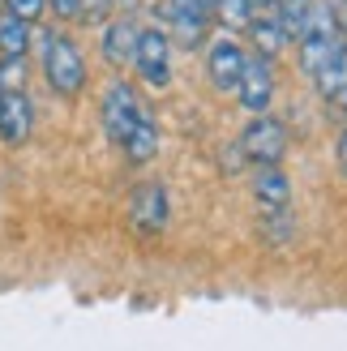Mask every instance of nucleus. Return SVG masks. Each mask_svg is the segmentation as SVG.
<instances>
[{"label":"nucleus","mask_w":347,"mask_h":351,"mask_svg":"<svg viewBox=\"0 0 347 351\" xmlns=\"http://www.w3.org/2000/svg\"><path fill=\"white\" fill-rule=\"evenodd\" d=\"M347 34L339 30V17H335V5L331 0H313V13H309V22L296 39V51H300V69L309 82H318L326 69L335 64V56L343 51Z\"/></svg>","instance_id":"nucleus-1"},{"label":"nucleus","mask_w":347,"mask_h":351,"mask_svg":"<svg viewBox=\"0 0 347 351\" xmlns=\"http://www.w3.org/2000/svg\"><path fill=\"white\" fill-rule=\"evenodd\" d=\"M39 51H43V77L51 86V95L60 99H77L86 90V60L82 47L60 30H43L39 34Z\"/></svg>","instance_id":"nucleus-2"},{"label":"nucleus","mask_w":347,"mask_h":351,"mask_svg":"<svg viewBox=\"0 0 347 351\" xmlns=\"http://www.w3.org/2000/svg\"><path fill=\"white\" fill-rule=\"evenodd\" d=\"M99 116H103V133H108V142L116 150L125 146L142 125H150V120H154L150 103H142V95L133 90V82H112L108 90H103Z\"/></svg>","instance_id":"nucleus-3"},{"label":"nucleus","mask_w":347,"mask_h":351,"mask_svg":"<svg viewBox=\"0 0 347 351\" xmlns=\"http://www.w3.org/2000/svg\"><path fill=\"white\" fill-rule=\"evenodd\" d=\"M159 30L167 34L171 47L193 51L211 34V5L206 0H159Z\"/></svg>","instance_id":"nucleus-4"},{"label":"nucleus","mask_w":347,"mask_h":351,"mask_svg":"<svg viewBox=\"0 0 347 351\" xmlns=\"http://www.w3.org/2000/svg\"><path fill=\"white\" fill-rule=\"evenodd\" d=\"M236 146L245 154V163H253V167H279L283 154H287V125L262 112V116H253L245 125Z\"/></svg>","instance_id":"nucleus-5"},{"label":"nucleus","mask_w":347,"mask_h":351,"mask_svg":"<svg viewBox=\"0 0 347 351\" xmlns=\"http://www.w3.org/2000/svg\"><path fill=\"white\" fill-rule=\"evenodd\" d=\"M171 47L167 34L159 26H146L142 34H137V47H133V69L137 77H142L150 90H167L171 86Z\"/></svg>","instance_id":"nucleus-6"},{"label":"nucleus","mask_w":347,"mask_h":351,"mask_svg":"<svg viewBox=\"0 0 347 351\" xmlns=\"http://www.w3.org/2000/svg\"><path fill=\"white\" fill-rule=\"evenodd\" d=\"M245 60H249V51L240 47L228 30H223L219 39L206 43V73H211L215 90H236L240 73H245Z\"/></svg>","instance_id":"nucleus-7"},{"label":"nucleus","mask_w":347,"mask_h":351,"mask_svg":"<svg viewBox=\"0 0 347 351\" xmlns=\"http://www.w3.org/2000/svg\"><path fill=\"white\" fill-rule=\"evenodd\" d=\"M167 215H171V202H167V189L159 180H142L133 193H129V223L137 232H163L167 227Z\"/></svg>","instance_id":"nucleus-8"},{"label":"nucleus","mask_w":347,"mask_h":351,"mask_svg":"<svg viewBox=\"0 0 347 351\" xmlns=\"http://www.w3.org/2000/svg\"><path fill=\"white\" fill-rule=\"evenodd\" d=\"M236 95H240V103H245V112L262 116V112L270 108V99H274V60L249 56V60H245V73H240Z\"/></svg>","instance_id":"nucleus-9"},{"label":"nucleus","mask_w":347,"mask_h":351,"mask_svg":"<svg viewBox=\"0 0 347 351\" xmlns=\"http://www.w3.org/2000/svg\"><path fill=\"white\" fill-rule=\"evenodd\" d=\"M137 34H142V26H137L129 13L108 17V22H103V39H99V47H103V60H108L112 69H125V64H133Z\"/></svg>","instance_id":"nucleus-10"},{"label":"nucleus","mask_w":347,"mask_h":351,"mask_svg":"<svg viewBox=\"0 0 347 351\" xmlns=\"http://www.w3.org/2000/svg\"><path fill=\"white\" fill-rule=\"evenodd\" d=\"M30 129H34V108H30L26 90H9V95L0 90V137L9 146H22Z\"/></svg>","instance_id":"nucleus-11"},{"label":"nucleus","mask_w":347,"mask_h":351,"mask_svg":"<svg viewBox=\"0 0 347 351\" xmlns=\"http://www.w3.org/2000/svg\"><path fill=\"white\" fill-rule=\"evenodd\" d=\"M253 197L262 210H287L291 206V180L279 167H257L253 171Z\"/></svg>","instance_id":"nucleus-12"},{"label":"nucleus","mask_w":347,"mask_h":351,"mask_svg":"<svg viewBox=\"0 0 347 351\" xmlns=\"http://www.w3.org/2000/svg\"><path fill=\"white\" fill-rule=\"evenodd\" d=\"M26 51H30V22H22L9 9H0V56L26 60Z\"/></svg>","instance_id":"nucleus-13"},{"label":"nucleus","mask_w":347,"mask_h":351,"mask_svg":"<svg viewBox=\"0 0 347 351\" xmlns=\"http://www.w3.org/2000/svg\"><path fill=\"white\" fill-rule=\"evenodd\" d=\"M245 30L253 34V47H257V56H266V60H274V56H279V51L287 47V34L279 30V22H274V13L253 17V22H249Z\"/></svg>","instance_id":"nucleus-14"},{"label":"nucleus","mask_w":347,"mask_h":351,"mask_svg":"<svg viewBox=\"0 0 347 351\" xmlns=\"http://www.w3.org/2000/svg\"><path fill=\"white\" fill-rule=\"evenodd\" d=\"M318 90H322V99L331 103V108L347 112V43H343V51L335 56V64L318 77Z\"/></svg>","instance_id":"nucleus-15"},{"label":"nucleus","mask_w":347,"mask_h":351,"mask_svg":"<svg viewBox=\"0 0 347 351\" xmlns=\"http://www.w3.org/2000/svg\"><path fill=\"white\" fill-rule=\"evenodd\" d=\"M270 13H274V22H279V30L287 34V43H291V39H300L309 13H313V0H274Z\"/></svg>","instance_id":"nucleus-16"},{"label":"nucleus","mask_w":347,"mask_h":351,"mask_svg":"<svg viewBox=\"0 0 347 351\" xmlns=\"http://www.w3.org/2000/svg\"><path fill=\"white\" fill-rule=\"evenodd\" d=\"M211 17H219L223 22V30H245L253 17H257V9L249 5V0H211Z\"/></svg>","instance_id":"nucleus-17"},{"label":"nucleus","mask_w":347,"mask_h":351,"mask_svg":"<svg viewBox=\"0 0 347 351\" xmlns=\"http://www.w3.org/2000/svg\"><path fill=\"white\" fill-rule=\"evenodd\" d=\"M262 227H266V236L274 249H283L287 236H291V215L287 210H262Z\"/></svg>","instance_id":"nucleus-18"},{"label":"nucleus","mask_w":347,"mask_h":351,"mask_svg":"<svg viewBox=\"0 0 347 351\" xmlns=\"http://www.w3.org/2000/svg\"><path fill=\"white\" fill-rule=\"evenodd\" d=\"M0 90H26V60H13V56H0Z\"/></svg>","instance_id":"nucleus-19"},{"label":"nucleus","mask_w":347,"mask_h":351,"mask_svg":"<svg viewBox=\"0 0 347 351\" xmlns=\"http://www.w3.org/2000/svg\"><path fill=\"white\" fill-rule=\"evenodd\" d=\"M112 5H116V0H77V22H91V26H103V22H108V17H112Z\"/></svg>","instance_id":"nucleus-20"},{"label":"nucleus","mask_w":347,"mask_h":351,"mask_svg":"<svg viewBox=\"0 0 347 351\" xmlns=\"http://www.w3.org/2000/svg\"><path fill=\"white\" fill-rule=\"evenodd\" d=\"M0 5H5L9 13H17L22 22H34V17L43 13V5H47V0H0Z\"/></svg>","instance_id":"nucleus-21"},{"label":"nucleus","mask_w":347,"mask_h":351,"mask_svg":"<svg viewBox=\"0 0 347 351\" xmlns=\"http://www.w3.org/2000/svg\"><path fill=\"white\" fill-rule=\"evenodd\" d=\"M47 9L56 13L60 22H77V17H82V13H77V0H47Z\"/></svg>","instance_id":"nucleus-22"},{"label":"nucleus","mask_w":347,"mask_h":351,"mask_svg":"<svg viewBox=\"0 0 347 351\" xmlns=\"http://www.w3.org/2000/svg\"><path fill=\"white\" fill-rule=\"evenodd\" d=\"M339 167H343V176H347V129L339 133Z\"/></svg>","instance_id":"nucleus-23"},{"label":"nucleus","mask_w":347,"mask_h":351,"mask_svg":"<svg viewBox=\"0 0 347 351\" xmlns=\"http://www.w3.org/2000/svg\"><path fill=\"white\" fill-rule=\"evenodd\" d=\"M249 5H253V9H270V5H274V0H249Z\"/></svg>","instance_id":"nucleus-24"}]
</instances>
